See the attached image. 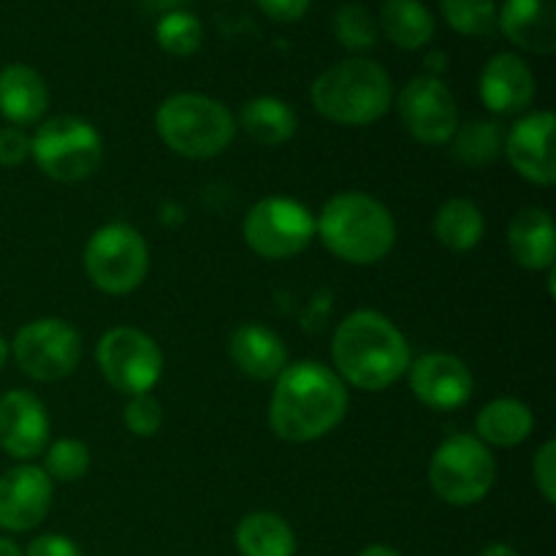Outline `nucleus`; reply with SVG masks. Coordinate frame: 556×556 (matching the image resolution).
I'll list each match as a JSON object with an SVG mask.
<instances>
[{"mask_svg": "<svg viewBox=\"0 0 556 556\" xmlns=\"http://www.w3.org/2000/svg\"><path fill=\"white\" fill-rule=\"evenodd\" d=\"M348 413V389L320 362L288 364L269 400V429L286 443H313L329 434Z\"/></svg>", "mask_w": 556, "mask_h": 556, "instance_id": "obj_1", "label": "nucleus"}, {"mask_svg": "<svg viewBox=\"0 0 556 556\" xmlns=\"http://www.w3.org/2000/svg\"><path fill=\"white\" fill-rule=\"evenodd\" d=\"M331 358L342 383L375 394L410 369V345L383 313L356 309L337 326Z\"/></svg>", "mask_w": 556, "mask_h": 556, "instance_id": "obj_2", "label": "nucleus"}, {"mask_svg": "<svg viewBox=\"0 0 556 556\" xmlns=\"http://www.w3.org/2000/svg\"><path fill=\"white\" fill-rule=\"evenodd\" d=\"M315 237L345 264L372 266L394 248L396 223L383 201L348 190L326 201L315 217Z\"/></svg>", "mask_w": 556, "mask_h": 556, "instance_id": "obj_3", "label": "nucleus"}, {"mask_svg": "<svg viewBox=\"0 0 556 556\" xmlns=\"http://www.w3.org/2000/svg\"><path fill=\"white\" fill-rule=\"evenodd\" d=\"M313 109L337 125H372L394 101L389 71L369 58H351L326 68L309 87Z\"/></svg>", "mask_w": 556, "mask_h": 556, "instance_id": "obj_4", "label": "nucleus"}, {"mask_svg": "<svg viewBox=\"0 0 556 556\" xmlns=\"http://www.w3.org/2000/svg\"><path fill=\"white\" fill-rule=\"evenodd\" d=\"M155 130L163 144L179 157L210 161L228 150L237 136V123L217 98L201 92H177L157 106Z\"/></svg>", "mask_w": 556, "mask_h": 556, "instance_id": "obj_5", "label": "nucleus"}, {"mask_svg": "<svg viewBox=\"0 0 556 556\" xmlns=\"http://www.w3.org/2000/svg\"><path fill=\"white\" fill-rule=\"evenodd\" d=\"M497 481V462L489 445L476 434H448L429 462V483L443 503L467 508L492 492Z\"/></svg>", "mask_w": 556, "mask_h": 556, "instance_id": "obj_6", "label": "nucleus"}, {"mask_svg": "<svg viewBox=\"0 0 556 556\" xmlns=\"http://www.w3.org/2000/svg\"><path fill=\"white\" fill-rule=\"evenodd\" d=\"M30 155L54 182H81L101 166L103 139L87 119L60 114L36 130Z\"/></svg>", "mask_w": 556, "mask_h": 556, "instance_id": "obj_7", "label": "nucleus"}, {"mask_svg": "<svg viewBox=\"0 0 556 556\" xmlns=\"http://www.w3.org/2000/svg\"><path fill=\"white\" fill-rule=\"evenodd\" d=\"M85 271L98 291L125 296L144 282L150 248L128 223H106L87 239Z\"/></svg>", "mask_w": 556, "mask_h": 556, "instance_id": "obj_8", "label": "nucleus"}, {"mask_svg": "<svg viewBox=\"0 0 556 556\" xmlns=\"http://www.w3.org/2000/svg\"><path fill=\"white\" fill-rule=\"evenodd\" d=\"M242 237L261 258L288 261L313 244L315 215L296 199L269 195L250 206L242 223Z\"/></svg>", "mask_w": 556, "mask_h": 556, "instance_id": "obj_9", "label": "nucleus"}, {"mask_svg": "<svg viewBox=\"0 0 556 556\" xmlns=\"http://www.w3.org/2000/svg\"><path fill=\"white\" fill-rule=\"evenodd\" d=\"M96 362L106 383L119 394H150L163 375V353L150 334L134 326H117L101 337Z\"/></svg>", "mask_w": 556, "mask_h": 556, "instance_id": "obj_10", "label": "nucleus"}, {"mask_svg": "<svg viewBox=\"0 0 556 556\" xmlns=\"http://www.w3.org/2000/svg\"><path fill=\"white\" fill-rule=\"evenodd\" d=\"M11 353L27 378L38 383H54L68 378L79 367L81 337L68 320L38 318L16 331Z\"/></svg>", "mask_w": 556, "mask_h": 556, "instance_id": "obj_11", "label": "nucleus"}, {"mask_svg": "<svg viewBox=\"0 0 556 556\" xmlns=\"http://www.w3.org/2000/svg\"><path fill=\"white\" fill-rule=\"evenodd\" d=\"M396 109L407 134L429 147L448 144L459 128V109L454 92L440 76H416L396 96Z\"/></svg>", "mask_w": 556, "mask_h": 556, "instance_id": "obj_12", "label": "nucleus"}, {"mask_svg": "<svg viewBox=\"0 0 556 556\" xmlns=\"http://www.w3.org/2000/svg\"><path fill=\"white\" fill-rule=\"evenodd\" d=\"M52 486L36 465L11 467L0 476V530L30 532L52 508Z\"/></svg>", "mask_w": 556, "mask_h": 556, "instance_id": "obj_13", "label": "nucleus"}, {"mask_svg": "<svg viewBox=\"0 0 556 556\" xmlns=\"http://www.w3.org/2000/svg\"><path fill=\"white\" fill-rule=\"evenodd\" d=\"M554 128L556 119L552 112H532L505 136L503 152L508 155L510 166L519 172V177L541 188H552L556 182Z\"/></svg>", "mask_w": 556, "mask_h": 556, "instance_id": "obj_14", "label": "nucleus"}, {"mask_svg": "<svg viewBox=\"0 0 556 556\" xmlns=\"http://www.w3.org/2000/svg\"><path fill=\"white\" fill-rule=\"evenodd\" d=\"M410 389L432 410H456L472 396L470 367L451 353H427L410 364Z\"/></svg>", "mask_w": 556, "mask_h": 556, "instance_id": "obj_15", "label": "nucleus"}, {"mask_svg": "<svg viewBox=\"0 0 556 556\" xmlns=\"http://www.w3.org/2000/svg\"><path fill=\"white\" fill-rule=\"evenodd\" d=\"M49 440V416L43 402L30 391L0 396V448L11 459H36Z\"/></svg>", "mask_w": 556, "mask_h": 556, "instance_id": "obj_16", "label": "nucleus"}, {"mask_svg": "<svg viewBox=\"0 0 556 556\" xmlns=\"http://www.w3.org/2000/svg\"><path fill=\"white\" fill-rule=\"evenodd\" d=\"M481 101L489 112L519 114L535 98V74L519 54H494L481 71Z\"/></svg>", "mask_w": 556, "mask_h": 556, "instance_id": "obj_17", "label": "nucleus"}, {"mask_svg": "<svg viewBox=\"0 0 556 556\" xmlns=\"http://www.w3.org/2000/svg\"><path fill=\"white\" fill-rule=\"evenodd\" d=\"M497 25L508 41L535 54H554L556 9L554 0H505L497 9Z\"/></svg>", "mask_w": 556, "mask_h": 556, "instance_id": "obj_18", "label": "nucleus"}, {"mask_svg": "<svg viewBox=\"0 0 556 556\" xmlns=\"http://www.w3.org/2000/svg\"><path fill=\"white\" fill-rule=\"evenodd\" d=\"M228 356L253 380H275L288 367L286 342L261 324L237 326L228 337Z\"/></svg>", "mask_w": 556, "mask_h": 556, "instance_id": "obj_19", "label": "nucleus"}, {"mask_svg": "<svg viewBox=\"0 0 556 556\" xmlns=\"http://www.w3.org/2000/svg\"><path fill=\"white\" fill-rule=\"evenodd\" d=\"M508 250L519 266L530 271L554 269L556 264V233L554 220L541 206H527L510 220Z\"/></svg>", "mask_w": 556, "mask_h": 556, "instance_id": "obj_20", "label": "nucleus"}, {"mask_svg": "<svg viewBox=\"0 0 556 556\" xmlns=\"http://www.w3.org/2000/svg\"><path fill=\"white\" fill-rule=\"evenodd\" d=\"M49 109V87L30 65H5L0 71V114L11 125H33Z\"/></svg>", "mask_w": 556, "mask_h": 556, "instance_id": "obj_21", "label": "nucleus"}, {"mask_svg": "<svg viewBox=\"0 0 556 556\" xmlns=\"http://www.w3.org/2000/svg\"><path fill=\"white\" fill-rule=\"evenodd\" d=\"M532 427H535V416L530 407L525 402L503 396L481 407L476 418V438L494 448H514L530 438Z\"/></svg>", "mask_w": 556, "mask_h": 556, "instance_id": "obj_22", "label": "nucleus"}, {"mask_svg": "<svg viewBox=\"0 0 556 556\" xmlns=\"http://www.w3.org/2000/svg\"><path fill=\"white\" fill-rule=\"evenodd\" d=\"M394 47L416 52L434 36V16L421 0H386L380 9V25Z\"/></svg>", "mask_w": 556, "mask_h": 556, "instance_id": "obj_23", "label": "nucleus"}, {"mask_svg": "<svg viewBox=\"0 0 556 556\" xmlns=\"http://www.w3.org/2000/svg\"><path fill=\"white\" fill-rule=\"evenodd\" d=\"M242 128L255 144L280 147L293 139V134H296L299 128V119L296 112H293L282 98L261 96L244 103Z\"/></svg>", "mask_w": 556, "mask_h": 556, "instance_id": "obj_24", "label": "nucleus"}, {"mask_svg": "<svg viewBox=\"0 0 556 556\" xmlns=\"http://www.w3.org/2000/svg\"><path fill=\"white\" fill-rule=\"evenodd\" d=\"M237 548L242 556H293L296 535L286 519L269 510H258L239 521Z\"/></svg>", "mask_w": 556, "mask_h": 556, "instance_id": "obj_25", "label": "nucleus"}, {"mask_svg": "<svg viewBox=\"0 0 556 556\" xmlns=\"http://www.w3.org/2000/svg\"><path fill=\"white\" fill-rule=\"evenodd\" d=\"M483 212L470 199H448L434 215V237L454 253H467L483 239Z\"/></svg>", "mask_w": 556, "mask_h": 556, "instance_id": "obj_26", "label": "nucleus"}, {"mask_svg": "<svg viewBox=\"0 0 556 556\" xmlns=\"http://www.w3.org/2000/svg\"><path fill=\"white\" fill-rule=\"evenodd\" d=\"M503 128L489 119H472V123L459 125L454 134V155L472 168H483L497 161L503 155Z\"/></svg>", "mask_w": 556, "mask_h": 556, "instance_id": "obj_27", "label": "nucleus"}, {"mask_svg": "<svg viewBox=\"0 0 556 556\" xmlns=\"http://www.w3.org/2000/svg\"><path fill=\"white\" fill-rule=\"evenodd\" d=\"M155 38L163 52L174 54V58H190V54H195L201 49L204 27H201L199 16L177 9L161 16V22L155 27Z\"/></svg>", "mask_w": 556, "mask_h": 556, "instance_id": "obj_28", "label": "nucleus"}, {"mask_svg": "<svg viewBox=\"0 0 556 556\" xmlns=\"http://www.w3.org/2000/svg\"><path fill=\"white\" fill-rule=\"evenodd\" d=\"M440 11L462 36H486L497 25V0H440Z\"/></svg>", "mask_w": 556, "mask_h": 556, "instance_id": "obj_29", "label": "nucleus"}, {"mask_svg": "<svg viewBox=\"0 0 556 556\" xmlns=\"http://www.w3.org/2000/svg\"><path fill=\"white\" fill-rule=\"evenodd\" d=\"M334 36L351 52H367L378 43L380 27L367 5L345 3L334 14Z\"/></svg>", "mask_w": 556, "mask_h": 556, "instance_id": "obj_30", "label": "nucleus"}, {"mask_svg": "<svg viewBox=\"0 0 556 556\" xmlns=\"http://www.w3.org/2000/svg\"><path fill=\"white\" fill-rule=\"evenodd\" d=\"M49 476V481L58 483H74L87 476L90 470V448L81 440L63 438L47 448V462L41 467Z\"/></svg>", "mask_w": 556, "mask_h": 556, "instance_id": "obj_31", "label": "nucleus"}, {"mask_svg": "<svg viewBox=\"0 0 556 556\" xmlns=\"http://www.w3.org/2000/svg\"><path fill=\"white\" fill-rule=\"evenodd\" d=\"M125 427L136 438H152L163 427V407L152 394L130 396L125 405Z\"/></svg>", "mask_w": 556, "mask_h": 556, "instance_id": "obj_32", "label": "nucleus"}, {"mask_svg": "<svg viewBox=\"0 0 556 556\" xmlns=\"http://www.w3.org/2000/svg\"><path fill=\"white\" fill-rule=\"evenodd\" d=\"M532 476H535V486L541 492V497L546 500L548 505L556 503V443L548 440V443L541 445V451L532 459Z\"/></svg>", "mask_w": 556, "mask_h": 556, "instance_id": "obj_33", "label": "nucleus"}, {"mask_svg": "<svg viewBox=\"0 0 556 556\" xmlns=\"http://www.w3.org/2000/svg\"><path fill=\"white\" fill-rule=\"evenodd\" d=\"M27 157H30V136L16 125L0 128V166H22Z\"/></svg>", "mask_w": 556, "mask_h": 556, "instance_id": "obj_34", "label": "nucleus"}, {"mask_svg": "<svg viewBox=\"0 0 556 556\" xmlns=\"http://www.w3.org/2000/svg\"><path fill=\"white\" fill-rule=\"evenodd\" d=\"M22 556H81V548L65 535H38Z\"/></svg>", "mask_w": 556, "mask_h": 556, "instance_id": "obj_35", "label": "nucleus"}, {"mask_svg": "<svg viewBox=\"0 0 556 556\" xmlns=\"http://www.w3.org/2000/svg\"><path fill=\"white\" fill-rule=\"evenodd\" d=\"M258 9L275 22H296L307 14L309 0H258Z\"/></svg>", "mask_w": 556, "mask_h": 556, "instance_id": "obj_36", "label": "nucleus"}, {"mask_svg": "<svg viewBox=\"0 0 556 556\" xmlns=\"http://www.w3.org/2000/svg\"><path fill=\"white\" fill-rule=\"evenodd\" d=\"M356 556H402V554L396 552V548L380 546V543H375V546H367L362 554H356Z\"/></svg>", "mask_w": 556, "mask_h": 556, "instance_id": "obj_37", "label": "nucleus"}, {"mask_svg": "<svg viewBox=\"0 0 556 556\" xmlns=\"http://www.w3.org/2000/svg\"><path fill=\"white\" fill-rule=\"evenodd\" d=\"M443 63H445V54L443 52H432L427 58V68H429V76H438L440 71H443Z\"/></svg>", "mask_w": 556, "mask_h": 556, "instance_id": "obj_38", "label": "nucleus"}, {"mask_svg": "<svg viewBox=\"0 0 556 556\" xmlns=\"http://www.w3.org/2000/svg\"><path fill=\"white\" fill-rule=\"evenodd\" d=\"M147 3L152 5V11H163V14H168V11H177L179 5H182V0H147Z\"/></svg>", "mask_w": 556, "mask_h": 556, "instance_id": "obj_39", "label": "nucleus"}, {"mask_svg": "<svg viewBox=\"0 0 556 556\" xmlns=\"http://www.w3.org/2000/svg\"><path fill=\"white\" fill-rule=\"evenodd\" d=\"M481 556H519V554H516L510 546H505V543H492L489 548H483Z\"/></svg>", "mask_w": 556, "mask_h": 556, "instance_id": "obj_40", "label": "nucleus"}, {"mask_svg": "<svg viewBox=\"0 0 556 556\" xmlns=\"http://www.w3.org/2000/svg\"><path fill=\"white\" fill-rule=\"evenodd\" d=\"M0 556H22V552L14 541H9V538H0Z\"/></svg>", "mask_w": 556, "mask_h": 556, "instance_id": "obj_41", "label": "nucleus"}, {"mask_svg": "<svg viewBox=\"0 0 556 556\" xmlns=\"http://www.w3.org/2000/svg\"><path fill=\"white\" fill-rule=\"evenodd\" d=\"M11 356V342L5 340V337H0V369L5 367V362H9Z\"/></svg>", "mask_w": 556, "mask_h": 556, "instance_id": "obj_42", "label": "nucleus"}]
</instances>
